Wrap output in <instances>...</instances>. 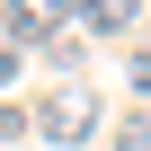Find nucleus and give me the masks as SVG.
<instances>
[{"instance_id": "nucleus-1", "label": "nucleus", "mask_w": 151, "mask_h": 151, "mask_svg": "<svg viewBox=\"0 0 151 151\" xmlns=\"http://www.w3.org/2000/svg\"><path fill=\"white\" fill-rule=\"evenodd\" d=\"M71 36V0H0V45H53Z\"/></svg>"}, {"instance_id": "nucleus-2", "label": "nucleus", "mask_w": 151, "mask_h": 151, "mask_svg": "<svg viewBox=\"0 0 151 151\" xmlns=\"http://www.w3.org/2000/svg\"><path fill=\"white\" fill-rule=\"evenodd\" d=\"M89 124H98V89H89V80H62V89L36 107V133H45V142H80Z\"/></svg>"}, {"instance_id": "nucleus-3", "label": "nucleus", "mask_w": 151, "mask_h": 151, "mask_svg": "<svg viewBox=\"0 0 151 151\" xmlns=\"http://www.w3.org/2000/svg\"><path fill=\"white\" fill-rule=\"evenodd\" d=\"M71 18H80L89 36H133V18H142V0H71Z\"/></svg>"}, {"instance_id": "nucleus-4", "label": "nucleus", "mask_w": 151, "mask_h": 151, "mask_svg": "<svg viewBox=\"0 0 151 151\" xmlns=\"http://www.w3.org/2000/svg\"><path fill=\"white\" fill-rule=\"evenodd\" d=\"M116 151H151V116H124V133H116Z\"/></svg>"}, {"instance_id": "nucleus-5", "label": "nucleus", "mask_w": 151, "mask_h": 151, "mask_svg": "<svg viewBox=\"0 0 151 151\" xmlns=\"http://www.w3.org/2000/svg\"><path fill=\"white\" fill-rule=\"evenodd\" d=\"M18 133H36V116L27 107H0V142H18Z\"/></svg>"}, {"instance_id": "nucleus-6", "label": "nucleus", "mask_w": 151, "mask_h": 151, "mask_svg": "<svg viewBox=\"0 0 151 151\" xmlns=\"http://www.w3.org/2000/svg\"><path fill=\"white\" fill-rule=\"evenodd\" d=\"M133 89H151V45H142V53H133Z\"/></svg>"}, {"instance_id": "nucleus-7", "label": "nucleus", "mask_w": 151, "mask_h": 151, "mask_svg": "<svg viewBox=\"0 0 151 151\" xmlns=\"http://www.w3.org/2000/svg\"><path fill=\"white\" fill-rule=\"evenodd\" d=\"M9 71H18V45H0V89H9Z\"/></svg>"}]
</instances>
